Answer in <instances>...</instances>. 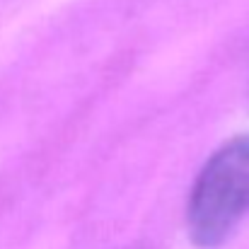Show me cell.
Masks as SVG:
<instances>
[{
  "instance_id": "6da1fadb",
  "label": "cell",
  "mask_w": 249,
  "mask_h": 249,
  "mask_svg": "<svg viewBox=\"0 0 249 249\" xmlns=\"http://www.w3.org/2000/svg\"><path fill=\"white\" fill-rule=\"evenodd\" d=\"M249 218V133L223 143L201 167L186 201V235L198 249L223 247Z\"/></svg>"
}]
</instances>
